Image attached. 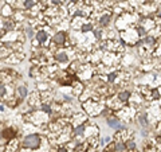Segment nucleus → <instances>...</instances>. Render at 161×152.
I'll list each match as a JSON object with an SVG mask.
<instances>
[{
  "mask_svg": "<svg viewBox=\"0 0 161 152\" xmlns=\"http://www.w3.org/2000/svg\"><path fill=\"white\" fill-rule=\"evenodd\" d=\"M82 105H83L85 112L89 114V116H91V117H95V116L102 114L103 109L106 108V106H103V104H102V102L94 101V100H91V98L89 101H86V102H83Z\"/></svg>",
  "mask_w": 161,
  "mask_h": 152,
  "instance_id": "nucleus-1",
  "label": "nucleus"
},
{
  "mask_svg": "<svg viewBox=\"0 0 161 152\" xmlns=\"http://www.w3.org/2000/svg\"><path fill=\"white\" fill-rule=\"evenodd\" d=\"M42 141H43V137L40 135H38V133H28V135H26L23 137L21 145L30 149H38L42 145Z\"/></svg>",
  "mask_w": 161,
  "mask_h": 152,
  "instance_id": "nucleus-2",
  "label": "nucleus"
},
{
  "mask_svg": "<svg viewBox=\"0 0 161 152\" xmlns=\"http://www.w3.org/2000/svg\"><path fill=\"white\" fill-rule=\"evenodd\" d=\"M121 38H122L123 43H126V44H138V42L141 41L136 26L122 31V33H121Z\"/></svg>",
  "mask_w": 161,
  "mask_h": 152,
  "instance_id": "nucleus-3",
  "label": "nucleus"
},
{
  "mask_svg": "<svg viewBox=\"0 0 161 152\" xmlns=\"http://www.w3.org/2000/svg\"><path fill=\"white\" fill-rule=\"evenodd\" d=\"M69 61H70L69 53H67V50L63 49V47L58 49L54 53V62H56L58 65H66V63H69Z\"/></svg>",
  "mask_w": 161,
  "mask_h": 152,
  "instance_id": "nucleus-4",
  "label": "nucleus"
},
{
  "mask_svg": "<svg viewBox=\"0 0 161 152\" xmlns=\"http://www.w3.org/2000/svg\"><path fill=\"white\" fill-rule=\"evenodd\" d=\"M51 38H52L51 41H52L58 47H64V44H66L67 39L70 38V35L67 34V31H55Z\"/></svg>",
  "mask_w": 161,
  "mask_h": 152,
  "instance_id": "nucleus-5",
  "label": "nucleus"
},
{
  "mask_svg": "<svg viewBox=\"0 0 161 152\" xmlns=\"http://www.w3.org/2000/svg\"><path fill=\"white\" fill-rule=\"evenodd\" d=\"M26 58L23 51H15L10 55L8 58H5V62L7 63H12V65H16V63H20L21 61Z\"/></svg>",
  "mask_w": 161,
  "mask_h": 152,
  "instance_id": "nucleus-6",
  "label": "nucleus"
},
{
  "mask_svg": "<svg viewBox=\"0 0 161 152\" xmlns=\"http://www.w3.org/2000/svg\"><path fill=\"white\" fill-rule=\"evenodd\" d=\"M106 122H107V125H109L110 128H113V129H115V130L123 128L122 124H121V120L118 119L117 116H115V113H113L112 116L106 117Z\"/></svg>",
  "mask_w": 161,
  "mask_h": 152,
  "instance_id": "nucleus-7",
  "label": "nucleus"
},
{
  "mask_svg": "<svg viewBox=\"0 0 161 152\" xmlns=\"http://www.w3.org/2000/svg\"><path fill=\"white\" fill-rule=\"evenodd\" d=\"M13 14H15L13 6H11V4H8V3L1 4V16L3 18H12Z\"/></svg>",
  "mask_w": 161,
  "mask_h": 152,
  "instance_id": "nucleus-8",
  "label": "nucleus"
},
{
  "mask_svg": "<svg viewBox=\"0 0 161 152\" xmlns=\"http://www.w3.org/2000/svg\"><path fill=\"white\" fill-rule=\"evenodd\" d=\"M15 96L19 97L21 101H24L27 97H28V89H27L26 85H19L16 86V92H15Z\"/></svg>",
  "mask_w": 161,
  "mask_h": 152,
  "instance_id": "nucleus-9",
  "label": "nucleus"
},
{
  "mask_svg": "<svg viewBox=\"0 0 161 152\" xmlns=\"http://www.w3.org/2000/svg\"><path fill=\"white\" fill-rule=\"evenodd\" d=\"M130 96H131V93L129 92V90H126V89H121L120 92L117 93V97L120 98V100L122 101L123 104H128L129 102V100H130Z\"/></svg>",
  "mask_w": 161,
  "mask_h": 152,
  "instance_id": "nucleus-10",
  "label": "nucleus"
},
{
  "mask_svg": "<svg viewBox=\"0 0 161 152\" xmlns=\"http://www.w3.org/2000/svg\"><path fill=\"white\" fill-rule=\"evenodd\" d=\"M125 144H126V147H128L129 151H131V149L136 148V143H134V140H133L131 137H130V139H128V140L125 141Z\"/></svg>",
  "mask_w": 161,
  "mask_h": 152,
  "instance_id": "nucleus-11",
  "label": "nucleus"
},
{
  "mask_svg": "<svg viewBox=\"0 0 161 152\" xmlns=\"http://www.w3.org/2000/svg\"><path fill=\"white\" fill-rule=\"evenodd\" d=\"M18 0H3V3L1 4H4V3H8V4H11V6H13V4L16 3Z\"/></svg>",
  "mask_w": 161,
  "mask_h": 152,
  "instance_id": "nucleus-12",
  "label": "nucleus"
}]
</instances>
